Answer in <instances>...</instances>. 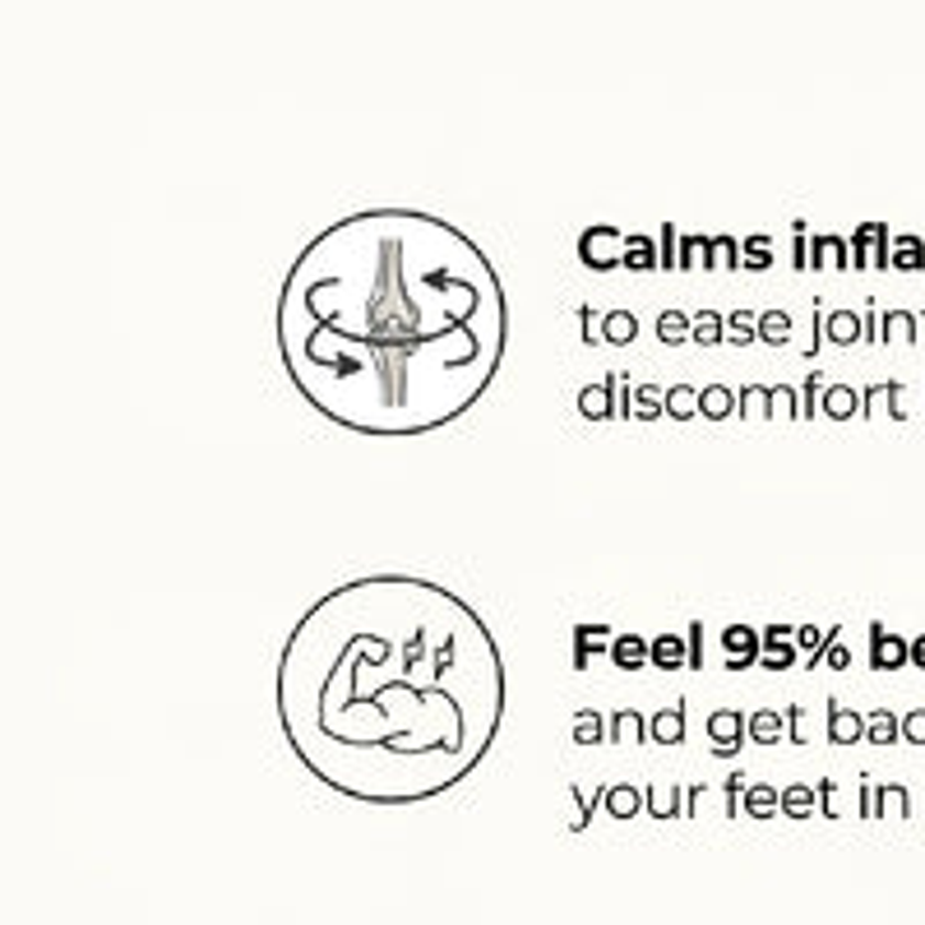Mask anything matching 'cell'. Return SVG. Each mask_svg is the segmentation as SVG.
<instances>
[{"label": "cell", "mask_w": 925, "mask_h": 925, "mask_svg": "<svg viewBox=\"0 0 925 925\" xmlns=\"http://www.w3.org/2000/svg\"><path fill=\"white\" fill-rule=\"evenodd\" d=\"M746 740H750V731H746V713L717 708V713L708 717V746H713V759H736Z\"/></svg>", "instance_id": "4"}, {"label": "cell", "mask_w": 925, "mask_h": 925, "mask_svg": "<svg viewBox=\"0 0 925 925\" xmlns=\"http://www.w3.org/2000/svg\"><path fill=\"white\" fill-rule=\"evenodd\" d=\"M746 731H750L755 746H778V740L786 736V717L773 713V708H759V713L746 717Z\"/></svg>", "instance_id": "21"}, {"label": "cell", "mask_w": 925, "mask_h": 925, "mask_svg": "<svg viewBox=\"0 0 925 925\" xmlns=\"http://www.w3.org/2000/svg\"><path fill=\"white\" fill-rule=\"evenodd\" d=\"M602 805H606V815H612V819H635L639 810H643V792H639V786H629V782L606 786Z\"/></svg>", "instance_id": "20"}, {"label": "cell", "mask_w": 925, "mask_h": 925, "mask_svg": "<svg viewBox=\"0 0 925 925\" xmlns=\"http://www.w3.org/2000/svg\"><path fill=\"white\" fill-rule=\"evenodd\" d=\"M667 417H671L675 426L694 421V417H698V389H690V385H671V389H667Z\"/></svg>", "instance_id": "27"}, {"label": "cell", "mask_w": 925, "mask_h": 925, "mask_svg": "<svg viewBox=\"0 0 925 925\" xmlns=\"http://www.w3.org/2000/svg\"><path fill=\"white\" fill-rule=\"evenodd\" d=\"M828 260L843 268V264H847V245H843L838 236H810V274H819Z\"/></svg>", "instance_id": "29"}, {"label": "cell", "mask_w": 925, "mask_h": 925, "mask_svg": "<svg viewBox=\"0 0 925 925\" xmlns=\"http://www.w3.org/2000/svg\"><path fill=\"white\" fill-rule=\"evenodd\" d=\"M635 338H639V315H635V310H606V315H602V343L629 348Z\"/></svg>", "instance_id": "18"}, {"label": "cell", "mask_w": 925, "mask_h": 925, "mask_svg": "<svg viewBox=\"0 0 925 925\" xmlns=\"http://www.w3.org/2000/svg\"><path fill=\"white\" fill-rule=\"evenodd\" d=\"M819 389H824V375H810L805 379V408H801V417H815L819 412Z\"/></svg>", "instance_id": "39"}, {"label": "cell", "mask_w": 925, "mask_h": 925, "mask_svg": "<svg viewBox=\"0 0 925 925\" xmlns=\"http://www.w3.org/2000/svg\"><path fill=\"white\" fill-rule=\"evenodd\" d=\"M690 671H704V620L690 625Z\"/></svg>", "instance_id": "37"}, {"label": "cell", "mask_w": 925, "mask_h": 925, "mask_svg": "<svg viewBox=\"0 0 925 925\" xmlns=\"http://www.w3.org/2000/svg\"><path fill=\"white\" fill-rule=\"evenodd\" d=\"M874 643H879V648H874V667H898V662H902V648H898L893 639L879 635V629H874Z\"/></svg>", "instance_id": "36"}, {"label": "cell", "mask_w": 925, "mask_h": 925, "mask_svg": "<svg viewBox=\"0 0 925 925\" xmlns=\"http://www.w3.org/2000/svg\"><path fill=\"white\" fill-rule=\"evenodd\" d=\"M278 348L297 394L343 431H440L500 371V274L431 213H352L287 268Z\"/></svg>", "instance_id": "1"}, {"label": "cell", "mask_w": 925, "mask_h": 925, "mask_svg": "<svg viewBox=\"0 0 925 925\" xmlns=\"http://www.w3.org/2000/svg\"><path fill=\"white\" fill-rule=\"evenodd\" d=\"M819 639H824V635H819L815 625H801V629H796V643H801L805 652H819Z\"/></svg>", "instance_id": "44"}, {"label": "cell", "mask_w": 925, "mask_h": 925, "mask_svg": "<svg viewBox=\"0 0 925 925\" xmlns=\"http://www.w3.org/2000/svg\"><path fill=\"white\" fill-rule=\"evenodd\" d=\"M579 324H583V343H602V320H597V310L583 306V310H579Z\"/></svg>", "instance_id": "38"}, {"label": "cell", "mask_w": 925, "mask_h": 925, "mask_svg": "<svg viewBox=\"0 0 925 925\" xmlns=\"http://www.w3.org/2000/svg\"><path fill=\"white\" fill-rule=\"evenodd\" d=\"M698 417H704L708 426H722L727 417H736V389H727V385L698 389Z\"/></svg>", "instance_id": "16"}, {"label": "cell", "mask_w": 925, "mask_h": 925, "mask_svg": "<svg viewBox=\"0 0 925 925\" xmlns=\"http://www.w3.org/2000/svg\"><path fill=\"white\" fill-rule=\"evenodd\" d=\"M773 260H778V255H773V241L763 236V232L740 241V268H746V274H769Z\"/></svg>", "instance_id": "23"}, {"label": "cell", "mask_w": 925, "mask_h": 925, "mask_svg": "<svg viewBox=\"0 0 925 925\" xmlns=\"http://www.w3.org/2000/svg\"><path fill=\"white\" fill-rule=\"evenodd\" d=\"M792 268H810V241H805L801 222H796V241H792Z\"/></svg>", "instance_id": "42"}, {"label": "cell", "mask_w": 925, "mask_h": 925, "mask_svg": "<svg viewBox=\"0 0 925 925\" xmlns=\"http://www.w3.org/2000/svg\"><path fill=\"white\" fill-rule=\"evenodd\" d=\"M620 417H635L639 426L662 421V417H667V389H658V385H635V389H625Z\"/></svg>", "instance_id": "8"}, {"label": "cell", "mask_w": 925, "mask_h": 925, "mask_svg": "<svg viewBox=\"0 0 925 925\" xmlns=\"http://www.w3.org/2000/svg\"><path fill=\"white\" fill-rule=\"evenodd\" d=\"M810 810H815V792H810V786H786V792H782V815L786 819H805Z\"/></svg>", "instance_id": "33"}, {"label": "cell", "mask_w": 925, "mask_h": 925, "mask_svg": "<svg viewBox=\"0 0 925 925\" xmlns=\"http://www.w3.org/2000/svg\"><path fill=\"white\" fill-rule=\"evenodd\" d=\"M736 417L740 421H763V426H773L778 421V389H740L736 394Z\"/></svg>", "instance_id": "11"}, {"label": "cell", "mask_w": 925, "mask_h": 925, "mask_svg": "<svg viewBox=\"0 0 925 925\" xmlns=\"http://www.w3.org/2000/svg\"><path fill=\"white\" fill-rule=\"evenodd\" d=\"M612 639L606 625H574V671H588L597 652H612Z\"/></svg>", "instance_id": "10"}, {"label": "cell", "mask_w": 925, "mask_h": 925, "mask_svg": "<svg viewBox=\"0 0 925 925\" xmlns=\"http://www.w3.org/2000/svg\"><path fill=\"white\" fill-rule=\"evenodd\" d=\"M856 736H861V717L847 713V708H828V740H838V746H851Z\"/></svg>", "instance_id": "31"}, {"label": "cell", "mask_w": 925, "mask_h": 925, "mask_svg": "<svg viewBox=\"0 0 925 925\" xmlns=\"http://www.w3.org/2000/svg\"><path fill=\"white\" fill-rule=\"evenodd\" d=\"M648 652H652V667L667 671V675L690 667V639H685V635H658Z\"/></svg>", "instance_id": "15"}, {"label": "cell", "mask_w": 925, "mask_h": 925, "mask_svg": "<svg viewBox=\"0 0 925 925\" xmlns=\"http://www.w3.org/2000/svg\"><path fill=\"white\" fill-rule=\"evenodd\" d=\"M612 746H648V717L639 708H620L612 713V727H606Z\"/></svg>", "instance_id": "13"}, {"label": "cell", "mask_w": 925, "mask_h": 925, "mask_svg": "<svg viewBox=\"0 0 925 925\" xmlns=\"http://www.w3.org/2000/svg\"><path fill=\"white\" fill-rule=\"evenodd\" d=\"M602 740H606V717L597 708H579L574 713V746L588 750V746H602Z\"/></svg>", "instance_id": "26"}, {"label": "cell", "mask_w": 925, "mask_h": 925, "mask_svg": "<svg viewBox=\"0 0 925 925\" xmlns=\"http://www.w3.org/2000/svg\"><path fill=\"white\" fill-rule=\"evenodd\" d=\"M824 329H828V338H833V343H838V348L856 343V315H847V310H833Z\"/></svg>", "instance_id": "35"}, {"label": "cell", "mask_w": 925, "mask_h": 925, "mask_svg": "<svg viewBox=\"0 0 925 925\" xmlns=\"http://www.w3.org/2000/svg\"><path fill=\"white\" fill-rule=\"evenodd\" d=\"M616 385H620V379H616V375H606V379H597V385H588V389H579V398H574V408H579V417H583V421H593V426H606V421H616V417H620V403H616Z\"/></svg>", "instance_id": "5"}, {"label": "cell", "mask_w": 925, "mask_h": 925, "mask_svg": "<svg viewBox=\"0 0 925 925\" xmlns=\"http://www.w3.org/2000/svg\"><path fill=\"white\" fill-rule=\"evenodd\" d=\"M648 648H652V639H643V635H616V639H612V652H606V658H612V667H616V671H629V675H635V671H643V667L652 662V652H648Z\"/></svg>", "instance_id": "12"}, {"label": "cell", "mask_w": 925, "mask_h": 925, "mask_svg": "<svg viewBox=\"0 0 925 925\" xmlns=\"http://www.w3.org/2000/svg\"><path fill=\"white\" fill-rule=\"evenodd\" d=\"M746 786H750L746 773H731L727 778V815H736V810H740V792H746Z\"/></svg>", "instance_id": "41"}, {"label": "cell", "mask_w": 925, "mask_h": 925, "mask_svg": "<svg viewBox=\"0 0 925 925\" xmlns=\"http://www.w3.org/2000/svg\"><path fill=\"white\" fill-rule=\"evenodd\" d=\"M740 810H746L750 819H773L778 810H782V792L769 782H750L746 786V796H740Z\"/></svg>", "instance_id": "19"}, {"label": "cell", "mask_w": 925, "mask_h": 925, "mask_svg": "<svg viewBox=\"0 0 925 925\" xmlns=\"http://www.w3.org/2000/svg\"><path fill=\"white\" fill-rule=\"evenodd\" d=\"M658 255H662V268H681V232H675V222H662L658 232Z\"/></svg>", "instance_id": "34"}, {"label": "cell", "mask_w": 925, "mask_h": 925, "mask_svg": "<svg viewBox=\"0 0 925 925\" xmlns=\"http://www.w3.org/2000/svg\"><path fill=\"white\" fill-rule=\"evenodd\" d=\"M740 268V241L736 236H708L704 274H736Z\"/></svg>", "instance_id": "17"}, {"label": "cell", "mask_w": 925, "mask_h": 925, "mask_svg": "<svg viewBox=\"0 0 925 925\" xmlns=\"http://www.w3.org/2000/svg\"><path fill=\"white\" fill-rule=\"evenodd\" d=\"M625 268L629 274H658L662 268V255H658V236H648V232H625Z\"/></svg>", "instance_id": "9"}, {"label": "cell", "mask_w": 925, "mask_h": 925, "mask_svg": "<svg viewBox=\"0 0 925 925\" xmlns=\"http://www.w3.org/2000/svg\"><path fill=\"white\" fill-rule=\"evenodd\" d=\"M722 648H727V671H750L763 652V635L755 625H727L722 629Z\"/></svg>", "instance_id": "6"}, {"label": "cell", "mask_w": 925, "mask_h": 925, "mask_svg": "<svg viewBox=\"0 0 925 925\" xmlns=\"http://www.w3.org/2000/svg\"><path fill=\"white\" fill-rule=\"evenodd\" d=\"M792 333H796V324H792V315H786V310H763L759 315V343L763 348H786V343H792Z\"/></svg>", "instance_id": "22"}, {"label": "cell", "mask_w": 925, "mask_h": 925, "mask_svg": "<svg viewBox=\"0 0 925 925\" xmlns=\"http://www.w3.org/2000/svg\"><path fill=\"white\" fill-rule=\"evenodd\" d=\"M916 658H921V662H925V643H921V648H916Z\"/></svg>", "instance_id": "46"}, {"label": "cell", "mask_w": 925, "mask_h": 925, "mask_svg": "<svg viewBox=\"0 0 925 925\" xmlns=\"http://www.w3.org/2000/svg\"><path fill=\"white\" fill-rule=\"evenodd\" d=\"M648 740H658V746H685V704L675 708H662L648 717Z\"/></svg>", "instance_id": "14"}, {"label": "cell", "mask_w": 925, "mask_h": 925, "mask_svg": "<svg viewBox=\"0 0 925 925\" xmlns=\"http://www.w3.org/2000/svg\"><path fill=\"white\" fill-rule=\"evenodd\" d=\"M579 264L593 268V274H612V268H625V232L612 228V222H593V228L579 232Z\"/></svg>", "instance_id": "3"}, {"label": "cell", "mask_w": 925, "mask_h": 925, "mask_svg": "<svg viewBox=\"0 0 925 925\" xmlns=\"http://www.w3.org/2000/svg\"><path fill=\"white\" fill-rule=\"evenodd\" d=\"M690 333H694V315H685V310H662L658 315V343L681 348V343H690Z\"/></svg>", "instance_id": "24"}, {"label": "cell", "mask_w": 925, "mask_h": 925, "mask_svg": "<svg viewBox=\"0 0 925 925\" xmlns=\"http://www.w3.org/2000/svg\"><path fill=\"white\" fill-rule=\"evenodd\" d=\"M278 717L301 763L356 801H421L482 763L505 662L463 597L412 574L324 593L278 658Z\"/></svg>", "instance_id": "2"}, {"label": "cell", "mask_w": 925, "mask_h": 925, "mask_svg": "<svg viewBox=\"0 0 925 925\" xmlns=\"http://www.w3.org/2000/svg\"><path fill=\"white\" fill-rule=\"evenodd\" d=\"M690 343H698V348H717V343H727V315H717V310H698V315H694V333H690Z\"/></svg>", "instance_id": "25"}, {"label": "cell", "mask_w": 925, "mask_h": 925, "mask_svg": "<svg viewBox=\"0 0 925 925\" xmlns=\"http://www.w3.org/2000/svg\"><path fill=\"white\" fill-rule=\"evenodd\" d=\"M824 662H828L833 671H843V667L851 662V652H847V648H833V643H828V658H824Z\"/></svg>", "instance_id": "45"}, {"label": "cell", "mask_w": 925, "mask_h": 925, "mask_svg": "<svg viewBox=\"0 0 925 925\" xmlns=\"http://www.w3.org/2000/svg\"><path fill=\"white\" fill-rule=\"evenodd\" d=\"M648 796H652V801H648L652 815H658V819H671V815H675V801H671V796H681V792H652V786H648Z\"/></svg>", "instance_id": "40"}, {"label": "cell", "mask_w": 925, "mask_h": 925, "mask_svg": "<svg viewBox=\"0 0 925 925\" xmlns=\"http://www.w3.org/2000/svg\"><path fill=\"white\" fill-rule=\"evenodd\" d=\"M704 251H708V236H681V274H704Z\"/></svg>", "instance_id": "32"}, {"label": "cell", "mask_w": 925, "mask_h": 925, "mask_svg": "<svg viewBox=\"0 0 925 925\" xmlns=\"http://www.w3.org/2000/svg\"><path fill=\"white\" fill-rule=\"evenodd\" d=\"M819 412L833 417V421H847L856 412V394L847 385H824V403H819Z\"/></svg>", "instance_id": "30"}, {"label": "cell", "mask_w": 925, "mask_h": 925, "mask_svg": "<svg viewBox=\"0 0 925 925\" xmlns=\"http://www.w3.org/2000/svg\"><path fill=\"white\" fill-rule=\"evenodd\" d=\"M796 629L792 625H769L763 629V652H759V667L763 671H773V675H782V671H792L796 667Z\"/></svg>", "instance_id": "7"}, {"label": "cell", "mask_w": 925, "mask_h": 925, "mask_svg": "<svg viewBox=\"0 0 925 925\" xmlns=\"http://www.w3.org/2000/svg\"><path fill=\"white\" fill-rule=\"evenodd\" d=\"M727 343H731V348H750V343H759V315H755V310H731V315H727Z\"/></svg>", "instance_id": "28"}, {"label": "cell", "mask_w": 925, "mask_h": 925, "mask_svg": "<svg viewBox=\"0 0 925 925\" xmlns=\"http://www.w3.org/2000/svg\"><path fill=\"white\" fill-rule=\"evenodd\" d=\"M870 740H893V717L889 713H874L870 717Z\"/></svg>", "instance_id": "43"}]
</instances>
